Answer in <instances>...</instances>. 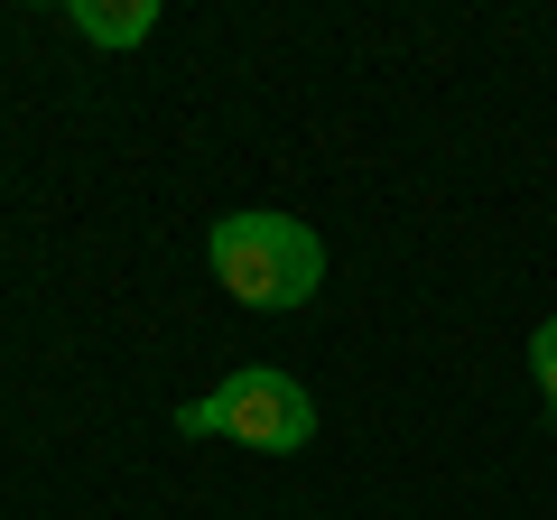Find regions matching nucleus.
Returning a JSON list of instances; mask_svg holds the SVG:
<instances>
[{"mask_svg":"<svg viewBox=\"0 0 557 520\" xmlns=\"http://www.w3.org/2000/svg\"><path fill=\"white\" fill-rule=\"evenodd\" d=\"M205 260H214L223 298L260 307V317H278V307H307V298L325 288V242H317V223L270 214V205H251V214H223L214 233H205Z\"/></svg>","mask_w":557,"mask_h":520,"instance_id":"f257e3e1","label":"nucleus"},{"mask_svg":"<svg viewBox=\"0 0 557 520\" xmlns=\"http://www.w3.org/2000/svg\"><path fill=\"white\" fill-rule=\"evenodd\" d=\"M223 400V437L251 446V456H298L317 437V391L298 372H270V362H242L233 381L214 391Z\"/></svg>","mask_w":557,"mask_h":520,"instance_id":"f03ea898","label":"nucleus"},{"mask_svg":"<svg viewBox=\"0 0 557 520\" xmlns=\"http://www.w3.org/2000/svg\"><path fill=\"white\" fill-rule=\"evenodd\" d=\"M65 28L94 47H139L159 28V0H65Z\"/></svg>","mask_w":557,"mask_h":520,"instance_id":"7ed1b4c3","label":"nucleus"},{"mask_svg":"<svg viewBox=\"0 0 557 520\" xmlns=\"http://www.w3.org/2000/svg\"><path fill=\"white\" fill-rule=\"evenodd\" d=\"M530 372H539V400H548V419H557V317H539V335H530Z\"/></svg>","mask_w":557,"mask_h":520,"instance_id":"20e7f679","label":"nucleus"},{"mask_svg":"<svg viewBox=\"0 0 557 520\" xmlns=\"http://www.w3.org/2000/svg\"><path fill=\"white\" fill-rule=\"evenodd\" d=\"M177 437H223V400H186L177 409Z\"/></svg>","mask_w":557,"mask_h":520,"instance_id":"39448f33","label":"nucleus"}]
</instances>
